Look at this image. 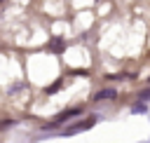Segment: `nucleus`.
Listing matches in <instances>:
<instances>
[{
	"label": "nucleus",
	"instance_id": "f257e3e1",
	"mask_svg": "<svg viewBox=\"0 0 150 143\" xmlns=\"http://www.w3.org/2000/svg\"><path fill=\"white\" fill-rule=\"evenodd\" d=\"M91 124H94V117H91V120H87V122H77V124H73V127H68V129L63 131V136H73L75 131H82V129H89Z\"/></svg>",
	"mask_w": 150,
	"mask_h": 143
},
{
	"label": "nucleus",
	"instance_id": "f03ea898",
	"mask_svg": "<svg viewBox=\"0 0 150 143\" xmlns=\"http://www.w3.org/2000/svg\"><path fill=\"white\" fill-rule=\"evenodd\" d=\"M115 96H117L115 89H101V91L96 94V101H108V98H115Z\"/></svg>",
	"mask_w": 150,
	"mask_h": 143
},
{
	"label": "nucleus",
	"instance_id": "7ed1b4c3",
	"mask_svg": "<svg viewBox=\"0 0 150 143\" xmlns=\"http://www.w3.org/2000/svg\"><path fill=\"white\" fill-rule=\"evenodd\" d=\"M73 115H80V110H77V108H73V110H66V113H61V115H59V117H56L52 124H61L63 120H70Z\"/></svg>",
	"mask_w": 150,
	"mask_h": 143
},
{
	"label": "nucleus",
	"instance_id": "20e7f679",
	"mask_svg": "<svg viewBox=\"0 0 150 143\" xmlns=\"http://www.w3.org/2000/svg\"><path fill=\"white\" fill-rule=\"evenodd\" d=\"M141 101H150V89H145V91H141V96H138Z\"/></svg>",
	"mask_w": 150,
	"mask_h": 143
}]
</instances>
